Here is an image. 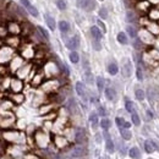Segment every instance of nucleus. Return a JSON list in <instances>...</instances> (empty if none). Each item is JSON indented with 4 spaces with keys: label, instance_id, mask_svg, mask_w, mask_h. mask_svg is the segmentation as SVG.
I'll use <instances>...</instances> for the list:
<instances>
[{
    "label": "nucleus",
    "instance_id": "1",
    "mask_svg": "<svg viewBox=\"0 0 159 159\" xmlns=\"http://www.w3.org/2000/svg\"><path fill=\"white\" fill-rule=\"evenodd\" d=\"M138 38L141 39V42L143 44H147V45H152L154 43V35L150 33L146 27L142 28L140 32H138Z\"/></svg>",
    "mask_w": 159,
    "mask_h": 159
},
{
    "label": "nucleus",
    "instance_id": "2",
    "mask_svg": "<svg viewBox=\"0 0 159 159\" xmlns=\"http://www.w3.org/2000/svg\"><path fill=\"white\" fill-rule=\"evenodd\" d=\"M141 21L145 23L146 28H147L150 33H153L154 36H159V23H155L154 21L149 20L148 17H147V19H143V20H141Z\"/></svg>",
    "mask_w": 159,
    "mask_h": 159
},
{
    "label": "nucleus",
    "instance_id": "3",
    "mask_svg": "<svg viewBox=\"0 0 159 159\" xmlns=\"http://www.w3.org/2000/svg\"><path fill=\"white\" fill-rule=\"evenodd\" d=\"M96 5V0H77V6L86 11H93Z\"/></svg>",
    "mask_w": 159,
    "mask_h": 159
},
{
    "label": "nucleus",
    "instance_id": "4",
    "mask_svg": "<svg viewBox=\"0 0 159 159\" xmlns=\"http://www.w3.org/2000/svg\"><path fill=\"white\" fill-rule=\"evenodd\" d=\"M150 7H152V4H150L148 0H138V3L136 5V9L140 12H143V14H148Z\"/></svg>",
    "mask_w": 159,
    "mask_h": 159
},
{
    "label": "nucleus",
    "instance_id": "5",
    "mask_svg": "<svg viewBox=\"0 0 159 159\" xmlns=\"http://www.w3.org/2000/svg\"><path fill=\"white\" fill-rule=\"evenodd\" d=\"M75 141H76V143H78V145H82L83 142L86 141V131H85V129H82V127L76 129V132H75Z\"/></svg>",
    "mask_w": 159,
    "mask_h": 159
},
{
    "label": "nucleus",
    "instance_id": "6",
    "mask_svg": "<svg viewBox=\"0 0 159 159\" xmlns=\"http://www.w3.org/2000/svg\"><path fill=\"white\" fill-rule=\"evenodd\" d=\"M147 96L150 102L159 100V88L158 87H149L147 91Z\"/></svg>",
    "mask_w": 159,
    "mask_h": 159
},
{
    "label": "nucleus",
    "instance_id": "7",
    "mask_svg": "<svg viewBox=\"0 0 159 159\" xmlns=\"http://www.w3.org/2000/svg\"><path fill=\"white\" fill-rule=\"evenodd\" d=\"M21 4L26 7L27 9V11L29 12V15H32V16H35V17H38V15H39V12H38V10L36 9L33 5H31V3L28 1V0H21Z\"/></svg>",
    "mask_w": 159,
    "mask_h": 159
},
{
    "label": "nucleus",
    "instance_id": "8",
    "mask_svg": "<svg viewBox=\"0 0 159 159\" xmlns=\"http://www.w3.org/2000/svg\"><path fill=\"white\" fill-rule=\"evenodd\" d=\"M66 47L71 50H76L78 47H80V38L78 36H73L72 38H70L68 40V43H66Z\"/></svg>",
    "mask_w": 159,
    "mask_h": 159
},
{
    "label": "nucleus",
    "instance_id": "9",
    "mask_svg": "<svg viewBox=\"0 0 159 159\" xmlns=\"http://www.w3.org/2000/svg\"><path fill=\"white\" fill-rule=\"evenodd\" d=\"M85 153H86V149L82 146H76L71 150V157L72 158H81V157L85 155Z\"/></svg>",
    "mask_w": 159,
    "mask_h": 159
},
{
    "label": "nucleus",
    "instance_id": "10",
    "mask_svg": "<svg viewBox=\"0 0 159 159\" xmlns=\"http://www.w3.org/2000/svg\"><path fill=\"white\" fill-rule=\"evenodd\" d=\"M148 16L147 17L152 21H159V7L158 6H154V7H150V10L148 11L147 14Z\"/></svg>",
    "mask_w": 159,
    "mask_h": 159
},
{
    "label": "nucleus",
    "instance_id": "11",
    "mask_svg": "<svg viewBox=\"0 0 159 159\" xmlns=\"http://www.w3.org/2000/svg\"><path fill=\"white\" fill-rule=\"evenodd\" d=\"M36 141H37V145L39 147H45L47 143H48V138H47V135L42 132H38L37 136H36Z\"/></svg>",
    "mask_w": 159,
    "mask_h": 159
},
{
    "label": "nucleus",
    "instance_id": "12",
    "mask_svg": "<svg viewBox=\"0 0 159 159\" xmlns=\"http://www.w3.org/2000/svg\"><path fill=\"white\" fill-rule=\"evenodd\" d=\"M132 73V65L129 60H126V63L122 66V76L124 77H130Z\"/></svg>",
    "mask_w": 159,
    "mask_h": 159
},
{
    "label": "nucleus",
    "instance_id": "13",
    "mask_svg": "<svg viewBox=\"0 0 159 159\" xmlns=\"http://www.w3.org/2000/svg\"><path fill=\"white\" fill-rule=\"evenodd\" d=\"M157 148H158V147H157V145H155V142L150 141V140H147V141L145 142V150H146L147 153H153Z\"/></svg>",
    "mask_w": 159,
    "mask_h": 159
},
{
    "label": "nucleus",
    "instance_id": "14",
    "mask_svg": "<svg viewBox=\"0 0 159 159\" xmlns=\"http://www.w3.org/2000/svg\"><path fill=\"white\" fill-rule=\"evenodd\" d=\"M91 35H92V37H93L94 39H98V40H100V39H102V37H103L102 31H100L97 26L91 27Z\"/></svg>",
    "mask_w": 159,
    "mask_h": 159
},
{
    "label": "nucleus",
    "instance_id": "15",
    "mask_svg": "<svg viewBox=\"0 0 159 159\" xmlns=\"http://www.w3.org/2000/svg\"><path fill=\"white\" fill-rule=\"evenodd\" d=\"M22 87H23V83L21 82V80H19V78L12 80V82H11V88L14 89V92H20V91L22 89Z\"/></svg>",
    "mask_w": 159,
    "mask_h": 159
},
{
    "label": "nucleus",
    "instance_id": "16",
    "mask_svg": "<svg viewBox=\"0 0 159 159\" xmlns=\"http://www.w3.org/2000/svg\"><path fill=\"white\" fill-rule=\"evenodd\" d=\"M44 20H45V23L48 24V27L52 29V31H54L55 29V27H56V24H55V20L50 15H44Z\"/></svg>",
    "mask_w": 159,
    "mask_h": 159
},
{
    "label": "nucleus",
    "instance_id": "17",
    "mask_svg": "<svg viewBox=\"0 0 159 159\" xmlns=\"http://www.w3.org/2000/svg\"><path fill=\"white\" fill-rule=\"evenodd\" d=\"M76 92H77L78 96H81L83 98L86 97V88H85V85H83L82 82H77L76 83Z\"/></svg>",
    "mask_w": 159,
    "mask_h": 159
},
{
    "label": "nucleus",
    "instance_id": "18",
    "mask_svg": "<svg viewBox=\"0 0 159 159\" xmlns=\"http://www.w3.org/2000/svg\"><path fill=\"white\" fill-rule=\"evenodd\" d=\"M129 155L132 159H141V152H140V149L137 147H132L129 150Z\"/></svg>",
    "mask_w": 159,
    "mask_h": 159
},
{
    "label": "nucleus",
    "instance_id": "19",
    "mask_svg": "<svg viewBox=\"0 0 159 159\" xmlns=\"http://www.w3.org/2000/svg\"><path fill=\"white\" fill-rule=\"evenodd\" d=\"M105 97L109 99V100H114L115 97H116V92H115V89L112 88V87L105 88Z\"/></svg>",
    "mask_w": 159,
    "mask_h": 159
},
{
    "label": "nucleus",
    "instance_id": "20",
    "mask_svg": "<svg viewBox=\"0 0 159 159\" xmlns=\"http://www.w3.org/2000/svg\"><path fill=\"white\" fill-rule=\"evenodd\" d=\"M9 32L14 33V35H19V33L21 32V27H20V24L15 23V22H11V23L9 24Z\"/></svg>",
    "mask_w": 159,
    "mask_h": 159
},
{
    "label": "nucleus",
    "instance_id": "21",
    "mask_svg": "<svg viewBox=\"0 0 159 159\" xmlns=\"http://www.w3.org/2000/svg\"><path fill=\"white\" fill-rule=\"evenodd\" d=\"M118 42L120 44H127L129 43V38H127V36H126V33H124V32H120V33H118Z\"/></svg>",
    "mask_w": 159,
    "mask_h": 159
},
{
    "label": "nucleus",
    "instance_id": "22",
    "mask_svg": "<svg viewBox=\"0 0 159 159\" xmlns=\"http://www.w3.org/2000/svg\"><path fill=\"white\" fill-rule=\"evenodd\" d=\"M59 29H60L63 33H68V32L70 31V24H69V22L60 21V22H59Z\"/></svg>",
    "mask_w": 159,
    "mask_h": 159
},
{
    "label": "nucleus",
    "instance_id": "23",
    "mask_svg": "<svg viewBox=\"0 0 159 159\" xmlns=\"http://www.w3.org/2000/svg\"><path fill=\"white\" fill-rule=\"evenodd\" d=\"M118 71H119V68H118V65H116L115 63H112V64H109V66H108V72H109L110 75H116L118 73Z\"/></svg>",
    "mask_w": 159,
    "mask_h": 159
},
{
    "label": "nucleus",
    "instance_id": "24",
    "mask_svg": "<svg viewBox=\"0 0 159 159\" xmlns=\"http://www.w3.org/2000/svg\"><path fill=\"white\" fill-rule=\"evenodd\" d=\"M55 143H56L58 147H64V146L68 145V141H66L64 137H61V136H56L55 137Z\"/></svg>",
    "mask_w": 159,
    "mask_h": 159
},
{
    "label": "nucleus",
    "instance_id": "25",
    "mask_svg": "<svg viewBox=\"0 0 159 159\" xmlns=\"http://www.w3.org/2000/svg\"><path fill=\"white\" fill-rule=\"evenodd\" d=\"M70 61L73 63V64H77L80 61V55L77 52H75V50H72L71 54H70Z\"/></svg>",
    "mask_w": 159,
    "mask_h": 159
},
{
    "label": "nucleus",
    "instance_id": "26",
    "mask_svg": "<svg viewBox=\"0 0 159 159\" xmlns=\"http://www.w3.org/2000/svg\"><path fill=\"white\" fill-rule=\"evenodd\" d=\"M131 120H132V122H133V125H135V126H140L141 120H140V116H138V114H137L136 112H133V113L131 114Z\"/></svg>",
    "mask_w": 159,
    "mask_h": 159
},
{
    "label": "nucleus",
    "instance_id": "27",
    "mask_svg": "<svg viewBox=\"0 0 159 159\" xmlns=\"http://www.w3.org/2000/svg\"><path fill=\"white\" fill-rule=\"evenodd\" d=\"M126 32L129 33V36H130L131 38H137V36H138L137 31L133 28L132 26H127V27H126Z\"/></svg>",
    "mask_w": 159,
    "mask_h": 159
},
{
    "label": "nucleus",
    "instance_id": "28",
    "mask_svg": "<svg viewBox=\"0 0 159 159\" xmlns=\"http://www.w3.org/2000/svg\"><path fill=\"white\" fill-rule=\"evenodd\" d=\"M68 109L71 112V113H76L77 109H76V102H75V99H70L69 103H68Z\"/></svg>",
    "mask_w": 159,
    "mask_h": 159
},
{
    "label": "nucleus",
    "instance_id": "29",
    "mask_svg": "<svg viewBox=\"0 0 159 159\" xmlns=\"http://www.w3.org/2000/svg\"><path fill=\"white\" fill-rule=\"evenodd\" d=\"M89 121H91V124H92V126L96 127L97 125H98V115H97L96 113H92V114L89 115Z\"/></svg>",
    "mask_w": 159,
    "mask_h": 159
},
{
    "label": "nucleus",
    "instance_id": "30",
    "mask_svg": "<svg viewBox=\"0 0 159 159\" xmlns=\"http://www.w3.org/2000/svg\"><path fill=\"white\" fill-rule=\"evenodd\" d=\"M131 132L129 131V129H121V137L124 138V140H126V141H129L130 138H131Z\"/></svg>",
    "mask_w": 159,
    "mask_h": 159
},
{
    "label": "nucleus",
    "instance_id": "31",
    "mask_svg": "<svg viewBox=\"0 0 159 159\" xmlns=\"http://www.w3.org/2000/svg\"><path fill=\"white\" fill-rule=\"evenodd\" d=\"M105 146H106V150H108V152H110V153L114 152V142H113L110 138H106Z\"/></svg>",
    "mask_w": 159,
    "mask_h": 159
},
{
    "label": "nucleus",
    "instance_id": "32",
    "mask_svg": "<svg viewBox=\"0 0 159 159\" xmlns=\"http://www.w3.org/2000/svg\"><path fill=\"white\" fill-rule=\"evenodd\" d=\"M55 4L58 6V9L61 10V11L63 10H66V7H68V6H66V1H65V0H56Z\"/></svg>",
    "mask_w": 159,
    "mask_h": 159
},
{
    "label": "nucleus",
    "instance_id": "33",
    "mask_svg": "<svg viewBox=\"0 0 159 159\" xmlns=\"http://www.w3.org/2000/svg\"><path fill=\"white\" fill-rule=\"evenodd\" d=\"M110 125H112V122L108 119H102V121H100V126H102L103 130H108L110 127Z\"/></svg>",
    "mask_w": 159,
    "mask_h": 159
},
{
    "label": "nucleus",
    "instance_id": "34",
    "mask_svg": "<svg viewBox=\"0 0 159 159\" xmlns=\"http://www.w3.org/2000/svg\"><path fill=\"white\" fill-rule=\"evenodd\" d=\"M125 108H126V110L129 113H131V114L135 112V105H133V103L130 102V100H126V103H125Z\"/></svg>",
    "mask_w": 159,
    "mask_h": 159
},
{
    "label": "nucleus",
    "instance_id": "35",
    "mask_svg": "<svg viewBox=\"0 0 159 159\" xmlns=\"http://www.w3.org/2000/svg\"><path fill=\"white\" fill-rule=\"evenodd\" d=\"M37 29H38V32L40 33V36H42V37H44V39H47V40L49 39V33H48L43 27L38 26V27H37Z\"/></svg>",
    "mask_w": 159,
    "mask_h": 159
},
{
    "label": "nucleus",
    "instance_id": "36",
    "mask_svg": "<svg viewBox=\"0 0 159 159\" xmlns=\"http://www.w3.org/2000/svg\"><path fill=\"white\" fill-rule=\"evenodd\" d=\"M97 87L100 92L104 89V78L103 77H97Z\"/></svg>",
    "mask_w": 159,
    "mask_h": 159
},
{
    "label": "nucleus",
    "instance_id": "37",
    "mask_svg": "<svg viewBox=\"0 0 159 159\" xmlns=\"http://www.w3.org/2000/svg\"><path fill=\"white\" fill-rule=\"evenodd\" d=\"M136 20V16H135V14H133L132 11H127V14H126V21L127 22H133Z\"/></svg>",
    "mask_w": 159,
    "mask_h": 159
},
{
    "label": "nucleus",
    "instance_id": "38",
    "mask_svg": "<svg viewBox=\"0 0 159 159\" xmlns=\"http://www.w3.org/2000/svg\"><path fill=\"white\" fill-rule=\"evenodd\" d=\"M136 98L138 99V100H143L145 99V97H146V94H145V92L142 91V89H136Z\"/></svg>",
    "mask_w": 159,
    "mask_h": 159
},
{
    "label": "nucleus",
    "instance_id": "39",
    "mask_svg": "<svg viewBox=\"0 0 159 159\" xmlns=\"http://www.w3.org/2000/svg\"><path fill=\"white\" fill-rule=\"evenodd\" d=\"M99 17L103 19V20H105L108 17V10L105 9V7H102V9L99 10Z\"/></svg>",
    "mask_w": 159,
    "mask_h": 159
},
{
    "label": "nucleus",
    "instance_id": "40",
    "mask_svg": "<svg viewBox=\"0 0 159 159\" xmlns=\"http://www.w3.org/2000/svg\"><path fill=\"white\" fill-rule=\"evenodd\" d=\"M85 77H86L87 83H89V85H92V83H93V77H92V73H91L89 71H87V72L85 73Z\"/></svg>",
    "mask_w": 159,
    "mask_h": 159
},
{
    "label": "nucleus",
    "instance_id": "41",
    "mask_svg": "<svg viewBox=\"0 0 159 159\" xmlns=\"http://www.w3.org/2000/svg\"><path fill=\"white\" fill-rule=\"evenodd\" d=\"M115 122H116V125H118L120 129H122L124 127V124H125V120L122 118H116L115 119Z\"/></svg>",
    "mask_w": 159,
    "mask_h": 159
},
{
    "label": "nucleus",
    "instance_id": "42",
    "mask_svg": "<svg viewBox=\"0 0 159 159\" xmlns=\"http://www.w3.org/2000/svg\"><path fill=\"white\" fill-rule=\"evenodd\" d=\"M40 81H42V76L40 75H37V76L33 78V81H32V85H35V86H38L39 83H40Z\"/></svg>",
    "mask_w": 159,
    "mask_h": 159
},
{
    "label": "nucleus",
    "instance_id": "43",
    "mask_svg": "<svg viewBox=\"0 0 159 159\" xmlns=\"http://www.w3.org/2000/svg\"><path fill=\"white\" fill-rule=\"evenodd\" d=\"M142 42H141V39L140 38H136L135 39V43H133V47H135V49H137V50H140L141 48H142Z\"/></svg>",
    "mask_w": 159,
    "mask_h": 159
},
{
    "label": "nucleus",
    "instance_id": "44",
    "mask_svg": "<svg viewBox=\"0 0 159 159\" xmlns=\"http://www.w3.org/2000/svg\"><path fill=\"white\" fill-rule=\"evenodd\" d=\"M136 76H137V78H138L140 81L143 80V73H142V69L140 68V66H138L137 70H136Z\"/></svg>",
    "mask_w": 159,
    "mask_h": 159
},
{
    "label": "nucleus",
    "instance_id": "45",
    "mask_svg": "<svg viewBox=\"0 0 159 159\" xmlns=\"http://www.w3.org/2000/svg\"><path fill=\"white\" fill-rule=\"evenodd\" d=\"M93 48H94L96 50H100V49H102V45H100V43H99L98 39H94V40H93Z\"/></svg>",
    "mask_w": 159,
    "mask_h": 159
},
{
    "label": "nucleus",
    "instance_id": "46",
    "mask_svg": "<svg viewBox=\"0 0 159 159\" xmlns=\"http://www.w3.org/2000/svg\"><path fill=\"white\" fill-rule=\"evenodd\" d=\"M14 99H15L17 103H22V102H23V96H22V94H16V96H14Z\"/></svg>",
    "mask_w": 159,
    "mask_h": 159
},
{
    "label": "nucleus",
    "instance_id": "47",
    "mask_svg": "<svg viewBox=\"0 0 159 159\" xmlns=\"http://www.w3.org/2000/svg\"><path fill=\"white\" fill-rule=\"evenodd\" d=\"M98 114L102 115V116H105V115H106V112H105V109H104L103 106H99V108H98Z\"/></svg>",
    "mask_w": 159,
    "mask_h": 159
},
{
    "label": "nucleus",
    "instance_id": "48",
    "mask_svg": "<svg viewBox=\"0 0 159 159\" xmlns=\"http://www.w3.org/2000/svg\"><path fill=\"white\" fill-rule=\"evenodd\" d=\"M97 23H98V24H99V26H100V28H102V29H103V32H105V31H106V28H105V26H104V23H103L102 21H98Z\"/></svg>",
    "mask_w": 159,
    "mask_h": 159
},
{
    "label": "nucleus",
    "instance_id": "49",
    "mask_svg": "<svg viewBox=\"0 0 159 159\" xmlns=\"http://www.w3.org/2000/svg\"><path fill=\"white\" fill-rule=\"evenodd\" d=\"M6 35V29L4 27H0V37H3Z\"/></svg>",
    "mask_w": 159,
    "mask_h": 159
},
{
    "label": "nucleus",
    "instance_id": "50",
    "mask_svg": "<svg viewBox=\"0 0 159 159\" xmlns=\"http://www.w3.org/2000/svg\"><path fill=\"white\" fill-rule=\"evenodd\" d=\"M130 126H131V124H130V122H127V121H125L124 127H122V129H130Z\"/></svg>",
    "mask_w": 159,
    "mask_h": 159
},
{
    "label": "nucleus",
    "instance_id": "51",
    "mask_svg": "<svg viewBox=\"0 0 159 159\" xmlns=\"http://www.w3.org/2000/svg\"><path fill=\"white\" fill-rule=\"evenodd\" d=\"M148 1L153 5H159V0H148Z\"/></svg>",
    "mask_w": 159,
    "mask_h": 159
},
{
    "label": "nucleus",
    "instance_id": "52",
    "mask_svg": "<svg viewBox=\"0 0 159 159\" xmlns=\"http://www.w3.org/2000/svg\"><path fill=\"white\" fill-rule=\"evenodd\" d=\"M55 159H65L63 155H55Z\"/></svg>",
    "mask_w": 159,
    "mask_h": 159
},
{
    "label": "nucleus",
    "instance_id": "53",
    "mask_svg": "<svg viewBox=\"0 0 159 159\" xmlns=\"http://www.w3.org/2000/svg\"><path fill=\"white\" fill-rule=\"evenodd\" d=\"M147 113H148V115L150 116V118H153V114H152V112H150V110H148Z\"/></svg>",
    "mask_w": 159,
    "mask_h": 159
},
{
    "label": "nucleus",
    "instance_id": "54",
    "mask_svg": "<svg viewBox=\"0 0 159 159\" xmlns=\"http://www.w3.org/2000/svg\"><path fill=\"white\" fill-rule=\"evenodd\" d=\"M1 149H3V148H1V145H0V152H1Z\"/></svg>",
    "mask_w": 159,
    "mask_h": 159
},
{
    "label": "nucleus",
    "instance_id": "55",
    "mask_svg": "<svg viewBox=\"0 0 159 159\" xmlns=\"http://www.w3.org/2000/svg\"><path fill=\"white\" fill-rule=\"evenodd\" d=\"M99 159H103V158H99Z\"/></svg>",
    "mask_w": 159,
    "mask_h": 159
},
{
    "label": "nucleus",
    "instance_id": "56",
    "mask_svg": "<svg viewBox=\"0 0 159 159\" xmlns=\"http://www.w3.org/2000/svg\"><path fill=\"white\" fill-rule=\"evenodd\" d=\"M157 6H158V7H159V5H157Z\"/></svg>",
    "mask_w": 159,
    "mask_h": 159
}]
</instances>
